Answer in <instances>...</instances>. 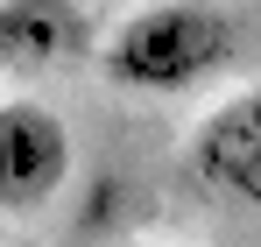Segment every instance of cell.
<instances>
[{
	"instance_id": "cell-1",
	"label": "cell",
	"mask_w": 261,
	"mask_h": 247,
	"mask_svg": "<svg viewBox=\"0 0 261 247\" xmlns=\"http://www.w3.org/2000/svg\"><path fill=\"white\" fill-rule=\"evenodd\" d=\"M233 64V21L205 0H155L134 7L99 42V78L120 92H191Z\"/></svg>"
},
{
	"instance_id": "cell-2",
	"label": "cell",
	"mask_w": 261,
	"mask_h": 247,
	"mask_svg": "<svg viewBox=\"0 0 261 247\" xmlns=\"http://www.w3.org/2000/svg\"><path fill=\"white\" fill-rule=\"evenodd\" d=\"M71 184V127L43 99H0V212H43Z\"/></svg>"
},
{
	"instance_id": "cell-3",
	"label": "cell",
	"mask_w": 261,
	"mask_h": 247,
	"mask_svg": "<svg viewBox=\"0 0 261 247\" xmlns=\"http://www.w3.org/2000/svg\"><path fill=\"white\" fill-rule=\"evenodd\" d=\"M191 163H198L205 184H219V191L261 205V85L219 99L212 113L198 120V134H191Z\"/></svg>"
},
{
	"instance_id": "cell-4",
	"label": "cell",
	"mask_w": 261,
	"mask_h": 247,
	"mask_svg": "<svg viewBox=\"0 0 261 247\" xmlns=\"http://www.w3.org/2000/svg\"><path fill=\"white\" fill-rule=\"evenodd\" d=\"M92 50L78 0H0V71L29 64H71Z\"/></svg>"
}]
</instances>
